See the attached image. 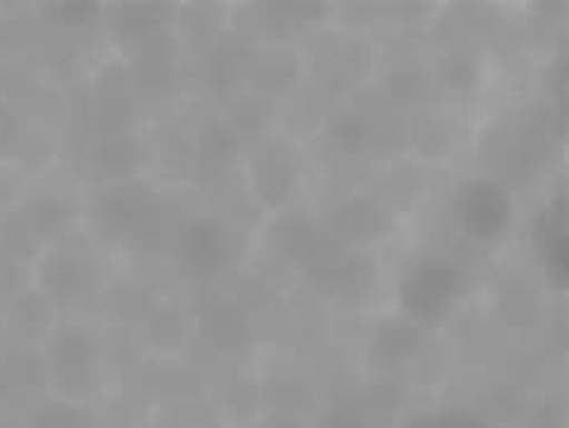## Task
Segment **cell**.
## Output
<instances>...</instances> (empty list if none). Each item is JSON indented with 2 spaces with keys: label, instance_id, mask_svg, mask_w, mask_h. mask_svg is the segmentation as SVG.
<instances>
[{
  "label": "cell",
  "instance_id": "3957f363",
  "mask_svg": "<svg viewBox=\"0 0 569 428\" xmlns=\"http://www.w3.org/2000/svg\"><path fill=\"white\" fill-rule=\"evenodd\" d=\"M157 210V196L142 179L111 183L94 202V217L103 233H138Z\"/></svg>",
  "mask_w": 569,
  "mask_h": 428
},
{
  "label": "cell",
  "instance_id": "44dd1931",
  "mask_svg": "<svg viewBox=\"0 0 569 428\" xmlns=\"http://www.w3.org/2000/svg\"><path fill=\"white\" fill-rule=\"evenodd\" d=\"M29 428H87V421L78 407L66 402H49L34 411Z\"/></svg>",
  "mask_w": 569,
  "mask_h": 428
},
{
  "label": "cell",
  "instance_id": "d6986e66",
  "mask_svg": "<svg viewBox=\"0 0 569 428\" xmlns=\"http://www.w3.org/2000/svg\"><path fill=\"white\" fill-rule=\"evenodd\" d=\"M332 138L335 142L347 152H361L370 140V126L363 116L343 113L335 118L332 123Z\"/></svg>",
  "mask_w": 569,
  "mask_h": 428
},
{
  "label": "cell",
  "instance_id": "e0dca14e",
  "mask_svg": "<svg viewBox=\"0 0 569 428\" xmlns=\"http://www.w3.org/2000/svg\"><path fill=\"white\" fill-rule=\"evenodd\" d=\"M238 152V138L231 126L227 123H209L202 136H200V159L202 165L212 167V169H221L227 167L229 161L236 157Z\"/></svg>",
  "mask_w": 569,
  "mask_h": 428
},
{
  "label": "cell",
  "instance_id": "7c38bea8",
  "mask_svg": "<svg viewBox=\"0 0 569 428\" xmlns=\"http://www.w3.org/2000/svg\"><path fill=\"white\" fill-rule=\"evenodd\" d=\"M43 376H47V364H41L29 351H6L0 357V400H10L39 386Z\"/></svg>",
  "mask_w": 569,
  "mask_h": 428
},
{
  "label": "cell",
  "instance_id": "ffe728a7",
  "mask_svg": "<svg viewBox=\"0 0 569 428\" xmlns=\"http://www.w3.org/2000/svg\"><path fill=\"white\" fill-rule=\"evenodd\" d=\"M43 18L63 29H84L99 18V8L94 3H51Z\"/></svg>",
  "mask_w": 569,
  "mask_h": 428
},
{
  "label": "cell",
  "instance_id": "6da1fadb",
  "mask_svg": "<svg viewBox=\"0 0 569 428\" xmlns=\"http://www.w3.org/2000/svg\"><path fill=\"white\" fill-rule=\"evenodd\" d=\"M176 258L188 279H212L233 260V233L217 217H194L178 231Z\"/></svg>",
  "mask_w": 569,
  "mask_h": 428
},
{
  "label": "cell",
  "instance_id": "d4e9b609",
  "mask_svg": "<svg viewBox=\"0 0 569 428\" xmlns=\"http://www.w3.org/2000/svg\"><path fill=\"white\" fill-rule=\"evenodd\" d=\"M8 349H6V330H3V325H0V357H3Z\"/></svg>",
  "mask_w": 569,
  "mask_h": 428
},
{
  "label": "cell",
  "instance_id": "484cf974",
  "mask_svg": "<svg viewBox=\"0 0 569 428\" xmlns=\"http://www.w3.org/2000/svg\"><path fill=\"white\" fill-rule=\"evenodd\" d=\"M0 260H8V258L3 256V250H0Z\"/></svg>",
  "mask_w": 569,
  "mask_h": 428
},
{
  "label": "cell",
  "instance_id": "7a4b0ae2",
  "mask_svg": "<svg viewBox=\"0 0 569 428\" xmlns=\"http://www.w3.org/2000/svg\"><path fill=\"white\" fill-rule=\"evenodd\" d=\"M43 364H47V376L56 380L58 388L84 395L94 382L99 345L89 330L66 325L51 335Z\"/></svg>",
  "mask_w": 569,
  "mask_h": 428
},
{
  "label": "cell",
  "instance_id": "4fadbf2b",
  "mask_svg": "<svg viewBox=\"0 0 569 428\" xmlns=\"http://www.w3.org/2000/svg\"><path fill=\"white\" fill-rule=\"evenodd\" d=\"M332 225L347 239H370L382 231V215L372 200L356 198L332 215Z\"/></svg>",
  "mask_w": 569,
  "mask_h": 428
},
{
  "label": "cell",
  "instance_id": "30bf717a",
  "mask_svg": "<svg viewBox=\"0 0 569 428\" xmlns=\"http://www.w3.org/2000/svg\"><path fill=\"white\" fill-rule=\"evenodd\" d=\"M254 193L267 205H279L289 198L293 186V169L289 157L277 145L264 150L252 161Z\"/></svg>",
  "mask_w": 569,
  "mask_h": 428
},
{
  "label": "cell",
  "instance_id": "7402d4cb",
  "mask_svg": "<svg viewBox=\"0 0 569 428\" xmlns=\"http://www.w3.org/2000/svg\"><path fill=\"white\" fill-rule=\"evenodd\" d=\"M10 123H12V116L6 107V101L0 99V145L8 140V132H10Z\"/></svg>",
  "mask_w": 569,
  "mask_h": 428
},
{
  "label": "cell",
  "instance_id": "ba28073f",
  "mask_svg": "<svg viewBox=\"0 0 569 428\" xmlns=\"http://www.w3.org/2000/svg\"><path fill=\"white\" fill-rule=\"evenodd\" d=\"M18 212L24 217L39 243L63 236L72 221L70 202L51 190H37V193L22 198Z\"/></svg>",
  "mask_w": 569,
  "mask_h": 428
},
{
  "label": "cell",
  "instance_id": "52a82bcc",
  "mask_svg": "<svg viewBox=\"0 0 569 428\" xmlns=\"http://www.w3.org/2000/svg\"><path fill=\"white\" fill-rule=\"evenodd\" d=\"M140 157H142V147L138 138L118 132V136L97 140L87 155V161L89 167H92V171L101 176V179H107L111 183H121V181L134 179Z\"/></svg>",
  "mask_w": 569,
  "mask_h": 428
},
{
  "label": "cell",
  "instance_id": "603a6c76",
  "mask_svg": "<svg viewBox=\"0 0 569 428\" xmlns=\"http://www.w3.org/2000/svg\"><path fill=\"white\" fill-rule=\"evenodd\" d=\"M325 428H363V426L356 424L349 417H335V419H329V424Z\"/></svg>",
  "mask_w": 569,
  "mask_h": 428
},
{
  "label": "cell",
  "instance_id": "5bb4252c",
  "mask_svg": "<svg viewBox=\"0 0 569 428\" xmlns=\"http://www.w3.org/2000/svg\"><path fill=\"white\" fill-rule=\"evenodd\" d=\"M0 250L12 262H32L39 258V241L18 210L0 217Z\"/></svg>",
  "mask_w": 569,
  "mask_h": 428
},
{
  "label": "cell",
  "instance_id": "2e32d148",
  "mask_svg": "<svg viewBox=\"0 0 569 428\" xmlns=\"http://www.w3.org/2000/svg\"><path fill=\"white\" fill-rule=\"evenodd\" d=\"M186 322L176 308H152L144 316V339L157 349H173L183 342Z\"/></svg>",
  "mask_w": 569,
  "mask_h": 428
},
{
  "label": "cell",
  "instance_id": "8fae6325",
  "mask_svg": "<svg viewBox=\"0 0 569 428\" xmlns=\"http://www.w3.org/2000/svg\"><path fill=\"white\" fill-rule=\"evenodd\" d=\"M51 301L37 287H32L14 293L3 320L10 322L14 332H20L27 339H34L51 328Z\"/></svg>",
  "mask_w": 569,
  "mask_h": 428
},
{
  "label": "cell",
  "instance_id": "9a60e30c",
  "mask_svg": "<svg viewBox=\"0 0 569 428\" xmlns=\"http://www.w3.org/2000/svg\"><path fill=\"white\" fill-rule=\"evenodd\" d=\"M163 18H167V8L163 6H123L118 10L113 27L128 41H147L157 37Z\"/></svg>",
  "mask_w": 569,
  "mask_h": 428
},
{
  "label": "cell",
  "instance_id": "cb8c5ba5",
  "mask_svg": "<svg viewBox=\"0 0 569 428\" xmlns=\"http://www.w3.org/2000/svg\"><path fill=\"white\" fill-rule=\"evenodd\" d=\"M8 303H10V299H8V293H6V287L0 285V320H3L6 313H8Z\"/></svg>",
  "mask_w": 569,
  "mask_h": 428
},
{
  "label": "cell",
  "instance_id": "277c9868",
  "mask_svg": "<svg viewBox=\"0 0 569 428\" xmlns=\"http://www.w3.org/2000/svg\"><path fill=\"white\" fill-rule=\"evenodd\" d=\"M461 291V279L457 270L449 268L445 262L428 260L418 265L416 270L409 272L401 285V303L407 311L423 318V320H438L442 318L452 299Z\"/></svg>",
  "mask_w": 569,
  "mask_h": 428
},
{
  "label": "cell",
  "instance_id": "9c48e42d",
  "mask_svg": "<svg viewBox=\"0 0 569 428\" xmlns=\"http://www.w3.org/2000/svg\"><path fill=\"white\" fill-rule=\"evenodd\" d=\"M200 335L209 347L233 354L246 347L250 328L241 308L231 301H219L200 316Z\"/></svg>",
  "mask_w": 569,
  "mask_h": 428
},
{
  "label": "cell",
  "instance_id": "5b68a950",
  "mask_svg": "<svg viewBox=\"0 0 569 428\" xmlns=\"http://www.w3.org/2000/svg\"><path fill=\"white\" fill-rule=\"evenodd\" d=\"M457 215L463 231L473 236V239H498L509 219V200L505 188L490 181L467 183L459 190Z\"/></svg>",
  "mask_w": 569,
  "mask_h": 428
},
{
  "label": "cell",
  "instance_id": "8992f818",
  "mask_svg": "<svg viewBox=\"0 0 569 428\" xmlns=\"http://www.w3.org/2000/svg\"><path fill=\"white\" fill-rule=\"evenodd\" d=\"M92 287V272L72 250H51L37 258V289L51 306H72L82 301Z\"/></svg>",
  "mask_w": 569,
  "mask_h": 428
},
{
  "label": "cell",
  "instance_id": "ac0fdd59",
  "mask_svg": "<svg viewBox=\"0 0 569 428\" xmlns=\"http://www.w3.org/2000/svg\"><path fill=\"white\" fill-rule=\"evenodd\" d=\"M416 347H418L416 328H411L407 322H389L387 328L380 330L372 354H376V359H382V364H397Z\"/></svg>",
  "mask_w": 569,
  "mask_h": 428
}]
</instances>
